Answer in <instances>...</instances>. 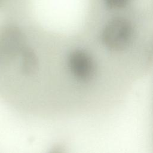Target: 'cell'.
I'll use <instances>...</instances> for the list:
<instances>
[{
	"label": "cell",
	"instance_id": "6da1fadb",
	"mask_svg": "<svg viewBox=\"0 0 153 153\" xmlns=\"http://www.w3.org/2000/svg\"><path fill=\"white\" fill-rule=\"evenodd\" d=\"M133 33V26L128 20L116 18L110 21L103 29L102 42L109 50L121 53L130 47Z\"/></svg>",
	"mask_w": 153,
	"mask_h": 153
},
{
	"label": "cell",
	"instance_id": "7a4b0ae2",
	"mask_svg": "<svg viewBox=\"0 0 153 153\" xmlns=\"http://www.w3.org/2000/svg\"><path fill=\"white\" fill-rule=\"evenodd\" d=\"M105 5L111 9L122 8L127 5L130 0H103Z\"/></svg>",
	"mask_w": 153,
	"mask_h": 153
}]
</instances>
